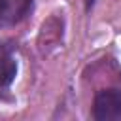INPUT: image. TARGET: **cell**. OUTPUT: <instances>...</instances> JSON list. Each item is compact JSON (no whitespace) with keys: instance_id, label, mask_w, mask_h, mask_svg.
<instances>
[{"instance_id":"5","label":"cell","mask_w":121,"mask_h":121,"mask_svg":"<svg viewBox=\"0 0 121 121\" xmlns=\"http://www.w3.org/2000/svg\"><path fill=\"white\" fill-rule=\"evenodd\" d=\"M95 2H96V0H85V9L89 11V9H91V8L95 6Z\"/></svg>"},{"instance_id":"3","label":"cell","mask_w":121,"mask_h":121,"mask_svg":"<svg viewBox=\"0 0 121 121\" xmlns=\"http://www.w3.org/2000/svg\"><path fill=\"white\" fill-rule=\"evenodd\" d=\"M15 74H17V62L15 59L9 55L4 59V62L0 64V89H8L13 79H15Z\"/></svg>"},{"instance_id":"1","label":"cell","mask_w":121,"mask_h":121,"mask_svg":"<svg viewBox=\"0 0 121 121\" xmlns=\"http://www.w3.org/2000/svg\"><path fill=\"white\" fill-rule=\"evenodd\" d=\"M93 117L96 121L121 119V91L100 89L93 100Z\"/></svg>"},{"instance_id":"2","label":"cell","mask_w":121,"mask_h":121,"mask_svg":"<svg viewBox=\"0 0 121 121\" xmlns=\"http://www.w3.org/2000/svg\"><path fill=\"white\" fill-rule=\"evenodd\" d=\"M34 8V0H0V28L19 25Z\"/></svg>"},{"instance_id":"4","label":"cell","mask_w":121,"mask_h":121,"mask_svg":"<svg viewBox=\"0 0 121 121\" xmlns=\"http://www.w3.org/2000/svg\"><path fill=\"white\" fill-rule=\"evenodd\" d=\"M11 55V45H6V43H0V64L4 62L6 57Z\"/></svg>"}]
</instances>
